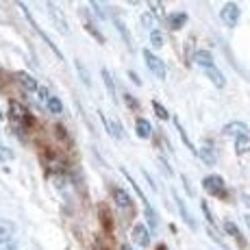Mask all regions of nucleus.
Masks as SVG:
<instances>
[{
  "label": "nucleus",
  "instance_id": "1",
  "mask_svg": "<svg viewBox=\"0 0 250 250\" xmlns=\"http://www.w3.org/2000/svg\"><path fill=\"white\" fill-rule=\"evenodd\" d=\"M194 61L203 68V72L207 76L211 79V83L215 85V87H227V79H224V74L218 70V65H215V61H213V57H211V52H207V50H198L194 55Z\"/></svg>",
  "mask_w": 250,
  "mask_h": 250
},
{
  "label": "nucleus",
  "instance_id": "2",
  "mask_svg": "<svg viewBox=\"0 0 250 250\" xmlns=\"http://www.w3.org/2000/svg\"><path fill=\"white\" fill-rule=\"evenodd\" d=\"M239 16H242V9H239L235 2H227V4H222V9H220V20H222V24H227L229 28L237 26Z\"/></svg>",
  "mask_w": 250,
  "mask_h": 250
},
{
  "label": "nucleus",
  "instance_id": "3",
  "mask_svg": "<svg viewBox=\"0 0 250 250\" xmlns=\"http://www.w3.org/2000/svg\"><path fill=\"white\" fill-rule=\"evenodd\" d=\"M122 174H126V179H128V181H131L133 189H135V191H137L139 200H142V203H144V209H146V218H148V222H150V229H152V230H155V229H157V213H155V209H152V205H150V203H148V200H146V196H144V191H142V189H139V187H137V183H135V181H133V176H131V174H128V172H126V170H124V167H122Z\"/></svg>",
  "mask_w": 250,
  "mask_h": 250
},
{
  "label": "nucleus",
  "instance_id": "4",
  "mask_svg": "<svg viewBox=\"0 0 250 250\" xmlns=\"http://www.w3.org/2000/svg\"><path fill=\"white\" fill-rule=\"evenodd\" d=\"M144 61H146L148 70H150L152 74L157 76V79H166V63H163V61L155 55V52L144 50Z\"/></svg>",
  "mask_w": 250,
  "mask_h": 250
},
{
  "label": "nucleus",
  "instance_id": "5",
  "mask_svg": "<svg viewBox=\"0 0 250 250\" xmlns=\"http://www.w3.org/2000/svg\"><path fill=\"white\" fill-rule=\"evenodd\" d=\"M18 7H20V9H22V11H24V16H26V20H28V22H31V24H33V28H35V31H37V33H40V37H42V40H44V42H46V44H48V46H50V50H52V52H55V55H57V57H61V50H59V48H57V46H55V42H52V40H50V37H48V35H46V33H44V28H42V26H40V24H37V20H35V18H33V16H31V11H28V9H26V7H24V4H18Z\"/></svg>",
  "mask_w": 250,
  "mask_h": 250
},
{
  "label": "nucleus",
  "instance_id": "6",
  "mask_svg": "<svg viewBox=\"0 0 250 250\" xmlns=\"http://www.w3.org/2000/svg\"><path fill=\"white\" fill-rule=\"evenodd\" d=\"M203 187L211 196H222L224 194V179L220 174H209L203 179Z\"/></svg>",
  "mask_w": 250,
  "mask_h": 250
},
{
  "label": "nucleus",
  "instance_id": "7",
  "mask_svg": "<svg viewBox=\"0 0 250 250\" xmlns=\"http://www.w3.org/2000/svg\"><path fill=\"white\" fill-rule=\"evenodd\" d=\"M46 9L50 11V18H52V22H55V26H57V31H61L63 35H70V24L68 20H65V16L57 9V4H52V2H48L46 4Z\"/></svg>",
  "mask_w": 250,
  "mask_h": 250
},
{
  "label": "nucleus",
  "instance_id": "8",
  "mask_svg": "<svg viewBox=\"0 0 250 250\" xmlns=\"http://www.w3.org/2000/svg\"><path fill=\"white\" fill-rule=\"evenodd\" d=\"M131 237H133V244H139V246H148L150 244V229L146 224H135L131 229Z\"/></svg>",
  "mask_w": 250,
  "mask_h": 250
},
{
  "label": "nucleus",
  "instance_id": "9",
  "mask_svg": "<svg viewBox=\"0 0 250 250\" xmlns=\"http://www.w3.org/2000/svg\"><path fill=\"white\" fill-rule=\"evenodd\" d=\"M9 115H11V120H13V122H18V124H28L26 120H31L28 111L22 107L20 103H11V104H9Z\"/></svg>",
  "mask_w": 250,
  "mask_h": 250
},
{
  "label": "nucleus",
  "instance_id": "10",
  "mask_svg": "<svg viewBox=\"0 0 250 250\" xmlns=\"http://www.w3.org/2000/svg\"><path fill=\"white\" fill-rule=\"evenodd\" d=\"M16 81H18V85H20L24 91H37L40 89L37 81L33 79L31 74H26V72H16Z\"/></svg>",
  "mask_w": 250,
  "mask_h": 250
},
{
  "label": "nucleus",
  "instance_id": "11",
  "mask_svg": "<svg viewBox=\"0 0 250 250\" xmlns=\"http://www.w3.org/2000/svg\"><path fill=\"white\" fill-rule=\"evenodd\" d=\"M111 196H113L115 205H118V207H122V209H131V207H133V198L126 194V191L122 189V187H113ZM133 209H135V207H133Z\"/></svg>",
  "mask_w": 250,
  "mask_h": 250
},
{
  "label": "nucleus",
  "instance_id": "12",
  "mask_svg": "<svg viewBox=\"0 0 250 250\" xmlns=\"http://www.w3.org/2000/svg\"><path fill=\"white\" fill-rule=\"evenodd\" d=\"M224 135H235V137H244L248 135V126L242 122H230L224 126Z\"/></svg>",
  "mask_w": 250,
  "mask_h": 250
},
{
  "label": "nucleus",
  "instance_id": "13",
  "mask_svg": "<svg viewBox=\"0 0 250 250\" xmlns=\"http://www.w3.org/2000/svg\"><path fill=\"white\" fill-rule=\"evenodd\" d=\"M103 115V113H100ZM103 120H104V126L109 128V133L115 137V139H124V128H122V124L118 122V120H111V118H104L103 115Z\"/></svg>",
  "mask_w": 250,
  "mask_h": 250
},
{
  "label": "nucleus",
  "instance_id": "14",
  "mask_svg": "<svg viewBox=\"0 0 250 250\" xmlns=\"http://www.w3.org/2000/svg\"><path fill=\"white\" fill-rule=\"evenodd\" d=\"M13 233H16V224L0 218V242H9Z\"/></svg>",
  "mask_w": 250,
  "mask_h": 250
},
{
  "label": "nucleus",
  "instance_id": "15",
  "mask_svg": "<svg viewBox=\"0 0 250 250\" xmlns=\"http://www.w3.org/2000/svg\"><path fill=\"white\" fill-rule=\"evenodd\" d=\"M166 22H167V26L170 28H174V31H179L181 26H185V22H187V13H172V16H167L166 18Z\"/></svg>",
  "mask_w": 250,
  "mask_h": 250
},
{
  "label": "nucleus",
  "instance_id": "16",
  "mask_svg": "<svg viewBox=\"0 0 250 250\" xmlns=\"http://www.w3.org/2000/svg\"><path fill=\"white\" fill-rule=\"evenodd\" d=\"M135 133H137V137L148 139V137H150V133H152L150 122H148V120H144V118H139L137 122H135Z\"/></svg>",
  "mask_w": 250,
  "mask_h": 250
},
{
  "label": "nucleus",
  "instance_id": "17",
  "mask_svg": "<svg viewBox=\"0 0 250 250\" xmlns=\"http://www.w3.org/2000/svg\"><path fill=\"white\" fill-rule=\"evenodd\" d=\"M224 230H227V233L230 235V237L239 239V244H242V246H246V239L242 237V230H239L237 227H235V224L230 222V220H227V222H224Z\"/></svg>",
  "mask_w": 250,
  "mask_h": 250
},
{
  "label": "nucleus",
  "instance_id": "18",
  "mask_svg": "<svg viewBox=\"0 0 250 250\" xmlns=\"http://www.w3.org/2000/svg\"><path fill=\"white\" fill-rule=\"evenodd\" d=\"M235 152H237V155H246V152H250V135L237 137V142H235Z\"/></svg>",
  "mask_w": 250,
  "mask_h": 250
},
{
  "label": "nucleus",
  "instance_id": "19",
  "mask_svg": "<svg viewBox=\"0 0 250 250\" xmlns=\"http://www.w3.org/2000/svg\"><path fill=\"white\" fill-rule=\"evenodd\" d=\"M174 200H176V205H179V209H181V215H183V220H187V224H189L191 229H196V220L191 218V213L187 211V207L183 205V200L179 198V196H174Z\"/></svg>",
  "mask_w": 250,
  "mask_h": 250
},
{
  "label": "nucleus",
  "instance_id": "20",
  "mask_svg": "<svg viewBox=\"0 0 250 250\" xmlns=\"http://www.w3.org/2000/svg\"><path fill=\"white\" fill-rule=\"evenodd\" d=\"M46 107L50 109L52 113H61V111H63V104H61V100L57 98V96H48V100H46Z\"/></svg>",
  "mask_w": 250,
  "mask_h": 250
},
{
  "label": "nucleus",
  "instance_id": "21",
  "mask_svg": "<svg viewBox=\"0 0 250 250\" xmlns=\"http://www.w3.org/2000/svg\"><path fill=\"white\" fill-rule=\"evenodd\" d=\"M174 124H176V131L181 133V137H183V144H185L187 148H189L191 152H196V148H194V144H191V139L187 137V133H185V128H183V124L179 122V120H174Z\"/></svg>",
  "mask_w": 250,
  "mask_h": 250
},
{
  "label": "nucleus",
  "instance_id": "22",
  "mask_svg": "<svg viewBox=\"0 0 250 250\" xmlns=\"http://www.w3.org/2000/svg\"><path fill=\"white\" fill-rule=\"evenodd\" d=\"M150 44L155 46V48H161L163 46V33L161 31H150Z\"/></svg>",
  "mask_w": 250,
  "mask_h": 250
},
{
  "label": "nucleus",
  "instance_id": "23",
  "mask_svg": "<svg viewBox=\"0 0 250 250\" xmlns=\"http://www.w3.org/2000/svg\"><path fill=\"white\" fill-rule=\"evenodd\" d=\"M113 22H115V26H118V28H120V33H122V40H124V42H126V44H128V46H131V37H128V28H126V26H124V22H122V20H120V18H115V20H113Z\"/></svg>",
  "mask_w": 250,
  "mask_h": 250
},
{
  "label": "nucleus",
  "instance_id": "24",
  "mask_svg": "<svg viewBox=\"0 0 250 250\" xmlns=\"http://www.w3.org/2000/svg\"><path fill=\"white\" fill-rule=\"evenodd\" d=\"M11 159H13V150L0 142V161H11Z\"/></svg>",
  "mask_w": 250,
  "mask_h": 250
},
{
  "label": "nucleus",
  "instance_id": "25",
  "mask_svg": "<svg viewBox=\"0 0 250 250\" xmlns=\"http://www.w3.org/2000/svg\"><path fill=\"white\" fill-rule=\"evenodd\" d=\"M152 109H155V113H157V118H159V120H167V118H170V113H167L159 103H152Z\"/></svg>",
  "mask_w": 250,
  "mask_h": 250
},
{
  "label": "nucleus",
  "instance_id": "26",
  "mask_svg": "<svg viewBox=\"0 0 250 250\" xmlns=\"http://www.w3.org/2000/svg\"><path fill=\"white\" fill-rule=\"evenodd\" d=\"M142 22H144V26L146 28H152V31H155V16H152V13H144Z\"/></svg>",
  "mask_w": 250,
  "mask_h": 250
},
{
  "label": "nucleus",
  "instance_id": "27",
  "mask_svg": "<svg viewBox=\"0 0 250 250\" xmlns=\"http://www.w3.org/2000/svg\"><path fill=\"white\" fill-rule=\"evenodd\" d=\"M103 79H104V83H107V89H109V94L115 98V87H113V81H111V76H109V72L107 70H103Z\"/></svg>",
  "mask_w": 250,
  "mask_h": 250
},
{
  "label": "nucleus",
  "instance_id": "28",
  "mask_svg": "<svg viewBox=\"0 0 250 250\" xmlns=\"http://www.w3.org/2000/svg\"><path fill=\"white\" fill-rule=\"evenodd\" d=\"M203 213L207 215V220H209V224H213V215H211L209 207H207V203H203Z\"/></svg>",
  "mask_w": 250,
  "mask_h": 250
},
{
  "label": "nucleus",
  "instance_id": "29",
  "mask_svg": "<svg viewBox=\"0 0 250 250\" xmlns=\"http://www.w3.org/2000/svg\"><path fill=\"white\" fill-rule=\"evenodd\" d=\"M242 200H244V203H246V205L250 207V196H246V194H244V196H242Z\"/></svg>",
  "mask_w": 250,
  "mask_h": 250
},
{
  "label": "nucleus",
  "instance_id": "30",
  "mask_svg": "<svg viewBox=\"0 0 250 250\" xmlns=\"http://www.w3.org/2000/svg\"><path fill=\"white\" fill-rule=\"evenodd\" d=\"M244 222L248 224V229H250V215H244Z\"/></svg>",
  "mask_w": 250,
  "mask_h": 250
},
{
  "label": "nucleus",
  "instance_id": "31",
  "mask_svg": "<svg viewBox=\"0 0 250 250\" xmlns=\"http://www.w3.org/2000/svg\"><path fill=\"white\" fill-rule=\"evenodd\" d=\"M0 120H2V111H0Z\"/></svg>",
  "mask_w": 250,
  "mask_h": 250
}]
</instances>
